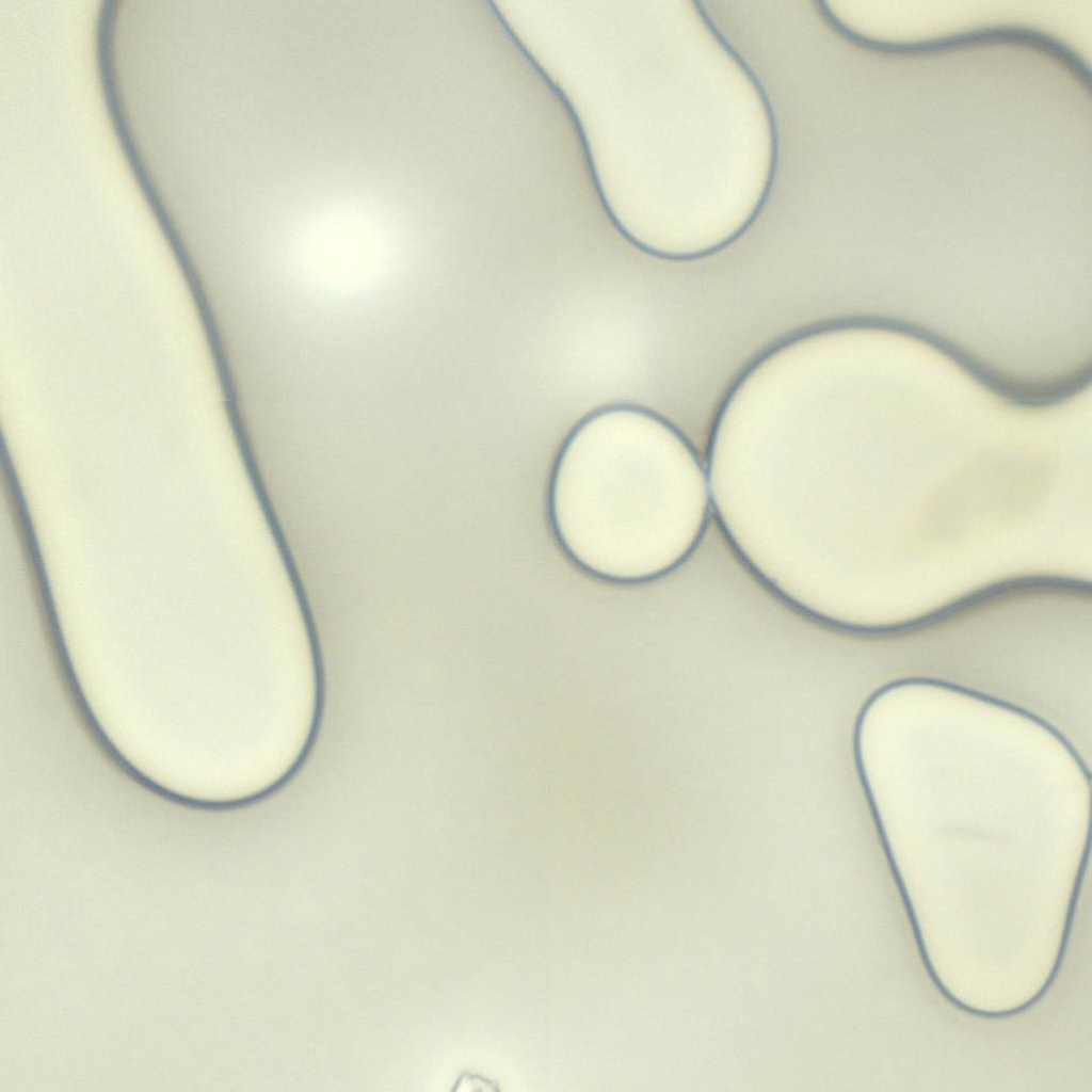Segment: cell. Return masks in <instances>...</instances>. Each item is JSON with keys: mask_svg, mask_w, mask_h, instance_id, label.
Wrapping results in <instances>:
<instances>
[{"mask_svg": "<svg viewBox=\"0 0 1092 1092\" xmlns=\"http://www.w3.org/2000/svg\"><path fill=\"white\" fill-rule=\"evenodd\" d=\"M705 491L692 460L658 420L610 408L584 421L561 457L553 514L591 571L638 579L673 564L701 525Z\"/></svg>", "mask_w": 1092, "mask_h": 1092, "instance_id": "obj_1", "label": "cell"}]
</instances>
